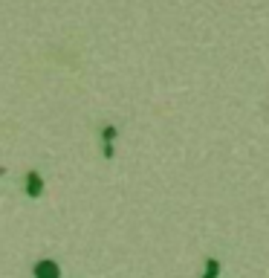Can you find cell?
Returning <instances> with one entry per match:
<instances>
[{
	"label": "cell",
	"instance_id": "1",
	"mask_svg": "<svg viewBox=\"0 0 269 278\" xmlns=\"http://www.w3.org/2000/svg\"><path fill=\"white\" fill-rule=\"evenodd\" d=\"M38 276L41 278H58V270H55L52 264H41V267H38Z\"/></svg>",
	"mask_w": 269,
	"mask_h": 278
}]
</instances>
